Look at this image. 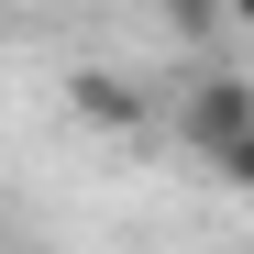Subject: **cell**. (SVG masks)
Returning a JSON list of instances; mask_svg holds the SVG:
<instances>
[{
    "mask_svg": "<svg viewBox=\"0 0 254 254\" xmlns=\"http://www.w3.org/2000/svg\"><path fill=\"white\" fill-rule=\"evenodd\" d=\"M66 111L89 122V133H155V100L133 89V77H111V66H77L66 77Z\"/></svg>",
    "mask_w": 254,
    "mask_h": 254,
    "instance_id": "obj_2",
    "label": "cell"
},
{
    "mask_svg": "<svg viewBox=\"0 0 254 254\" xmlns=\"http://www.w3.org/2000/svg\"><path fill=\"white\" fill-rule=\"evenodd\" d=\"M166 122H177V144L210 166L232 133H254V77H232V66H221V77H199V89H188L177 111H166Z\"/></svg>",
    "mask_w": 254,
    "mask_h": 254,
    "instance_id": "obj_1",
    "label": "cell"
},
{
    "mask_svg": "<svg viewBox=\"0 0 254 254\" xmlns=\"http://www.w3.org/2000/svg\"><path fill=\"white\" fill-rule=\"evenodd\" d=\"M221 22H232V33H243V45H254V0H221Z\"/></svg>",
    "mask_w": 254,
    "mask_h": 254,
    "instance_id": "obj_5",
    "label": "cell"
},
{
    "mask_svg": "<svg viewBox=\"0 0 254 254\" xmlns=\"http://www.w3.org/2000/svg\"><path fill=\"white\" fill-rule=\"evenodd\" d=\"M155 22L177 33V45H221V33H232V22H221V0H155Z\"/></svg>",
    "mask_w": 254,
    "mask_h": 254,
    "instance_id": "obj_3",
    "label": "cell"
},
{
    "mask_svg": "<svg viewBox=\"0 0 254 254\" xmlns=\"http://www.w3.org/2000/svg\"><path fill=\"white\" fill-rule=\"evenodd\" d=\"M210 177H221V188H243V199H254V133H232L221 155H210Z\"/></svg>",
    "mask_w": 254,
    "mask_h": 254,
    "instance_id": "obj_4",
    "label": "cell"
}]
</instances>
